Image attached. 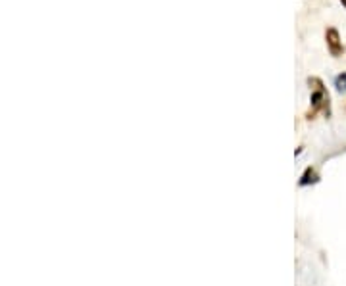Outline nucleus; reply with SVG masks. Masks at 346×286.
Returning <instances> with one entry per match:
<instances>
[{"label": "nucleus", "mask_w": 346, "mask_h": 286, "mask_svg": "<svg viewBox=\"0 0 346 286\" xmlns=\"http://www.w3.org/2000/svg\"><path fill=\"white\" fill-rule=\"evenodd\" d=\"M325 44H327V50L333 58H341L345 54V44H343L341 33L337 27H329L325 31Z\"/></svg>", "instance_id": "obj_2"}, {"label": "nucleus", "mask_w": 346, "mask_h": 286, "mask_svg": "<svg viewBox=\"0 0 346 286\" xmlns=\"http://www.w3.org/2000/svg\"><path fill=\"white\" fill-rule=\"evenodd\" d=\"M308 85L312 88V94H310V110L306 111V119L312 121L318 113L331 117V96L323 85V81L319 77H310Z\"/></svg>", "instance_id": "obj_1"}, {"label": "nucleus", "mask_w": 346, "mask_h": 286, "mask_svg": "<svg viewBox=\"0 0 346 286\" xmlns=\"http://www.w3.org/2000/svg\"><path fill=\"white\" fill-rule=\"evenodd\" d=\"M335 87H337V90H339L341 94H346V71L339 73V75L335 77Z\"/></svg>", "instance_id": "obj_4"}, {"label": "nucleus", "mask_w": 346, "mask_h": 286, "mask_svg": "<svg viewBox=\"0 0 346 286\" xmlns=\"http://www.w3.org/2000/svg\"><path fill=\"white\" fill-rule=\"evenodd\" d=\"M316 182H319L318 171H316L314 167H308V169L304 171V175L300 177V186H308V184H316Z\"/></svg>", "instance_id": "obj_3"}, {"label": "nucleus", "mask_w": 346, "mask_h": 286, "mask_svg": "<svg viewBox=\"0 0 346 286\" xmlns=\"http://www.w3.org/2000/svg\"><path fill=\"white\" fill-rule=\"evenodd\" d=\"M341 4H343V6L346 8V0H341Z\"/></svg>", "instance_id": "obj_5"}]
</instances>
